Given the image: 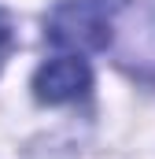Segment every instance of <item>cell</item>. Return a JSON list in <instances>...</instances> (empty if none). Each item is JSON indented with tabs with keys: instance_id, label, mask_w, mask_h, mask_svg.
<instances>
[{
	"instance_id": "7a4b0ae2",
	"label": "cell",
	"mask_w": 155,
	"mask_h": 159,
	"mask_svg": "<svg viewBox=\"0 0 155 159\" xmlns=\"http://www.w3.org/2000/svg\"><path fill=\"white\" fill-rule=\"evenodd\" d=\"M92 85V70L81 56H55L33 74V93L41 104H70Z\"/></svg>"
},
{
	"instance_id": "6da1fadb",
	"label": "cell",
	"mask_w": 155,
	"mask_h": 159,
	"mask_svg": "<svg viewBox=\"0 0 155 159\" xmlns=\"http://www.w3.org/2000/svg\"><path fill=\"white\" fill-rule=\"evenodd\" d=\"M44 34L63 48H104L111 41V19L96 0H63L48 15Z\"/></svg>"
},
{
	"instance_id": "3957f363",
	"label": "cell",
	"mask_w": 155,
	"mask_h": 159,
	"mask_svg": "<svg viewBox=\"0 0 155 159\" xmlns=\"http://www.w3.org/2000/svg\"><path fill=\"white\" fill-rule=\"evenodd\" d=\"M7 41H11V34H7V22L0 19V63H4V56H7Z\"/></svg>"
}]
</instances>
